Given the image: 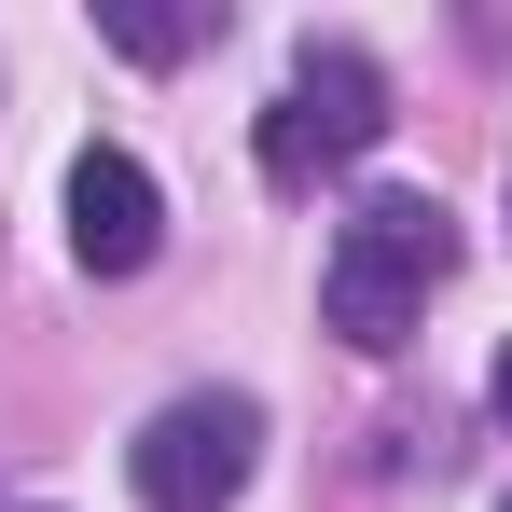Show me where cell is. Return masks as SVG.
Listing matches in <instances>:
<instances>
[{
    "mask_svg": "<svg viewBox=\"0 0 512 512\" xmlns=\"http://www.w3.org/2000/svg\"><path fill=\"white\" fill-rule=\"evenodd\" d=\"M443 263H457L443 194H360L333 222V263H319V319H333L360 360H388V346L416 333V305L443 291Z\"/></svg>",
    "mask_w": 512,
    "mask_h": 512,
    "instance_id": "1",
    "label": "cell"
},
{
    "mask_svg": "<svg viewBox=\"0 0 512 512\" xmlns=\"http://www.w3.org/2000/svg\"><path fill=\"white\" fill-rule=\"evenodd\" d=\"M374 139H388V70H374L360 42H305V56H291V97L263 111V180L305 194L319 167H360Z\"/></svg>",
    "mask_w": 512,
    "mask_h": 512,
    "instance_id": "2",
    "label": "cell"
},
{
    "mask_svg": "<svg viewBox=\"0 0 512 512\" xmlns=\"http://www.w3.org/2000/svg\"><path fill=\"white\" fill-rule=\"evenodd\" d=\"M250 457H263V402L250 388H194V402H167V416L125 443V485L153 512H236Z\"/></svg>",
    "mask_w": 512,
    "mask_h": 512,
    "instance_id": "3",
    "label": "cell"
},
{
    "mask_svg": "<svg viewBox=\"0 0 512 512\" xmlns=\"http://www.w3.org/2000/svg\"><path fill=\"white\" fill-rule=\"evenodd\" d=\"M167 250V194H153V167L139 153H70V263L84 277H139V263Z\"/></svg>",
    "mask_w": 512,
    "mask_h": 512,
    "instance_id": "4",
    "label": "cell"
},
{
    "mask_svg": "<svg viewBox=\"0 0 512 512\" xmlns=\"http://www.w3.org/2000/svg\"><path fill=\"white\" fill-rule=\"evenodd\" d=\"M97 42H111V56H139V70H180V56H194V42H222V14H208V0H97Z\"/></svg>",
    "mask_w": 512,
    "mask_h": 512,
    "instance_id": "5",
    "label": "cell"
},
{
    "mask_svg": "<svg viewBox=\"0 0 512 512\" xmlns=\"http://www.w3.org/2000/svg\"><path fill=\"white\" fill-rule=\"evenodd\" d=\"M485 402H499V429H512V346H499V374H485Z\"/></svg>",
    "mask_w": 512,
    "mask_h": 512,
    "instance_id": "6",
    "label": "cell"
},
{
    "mask_svg": "<svg viewBox=\"0 0 512 512\" xmlns=\"http://www.w3.org/2000/svg\"><path fill=\"white\" fill-rule=\"evenodd\" d=\"M499 512H512V499H499Z\"/></svg>",
    "mask_w": 512,
    "mask_h": 512,
    "instance_id": "7",
    "label": "cell"
}]
</instances>
